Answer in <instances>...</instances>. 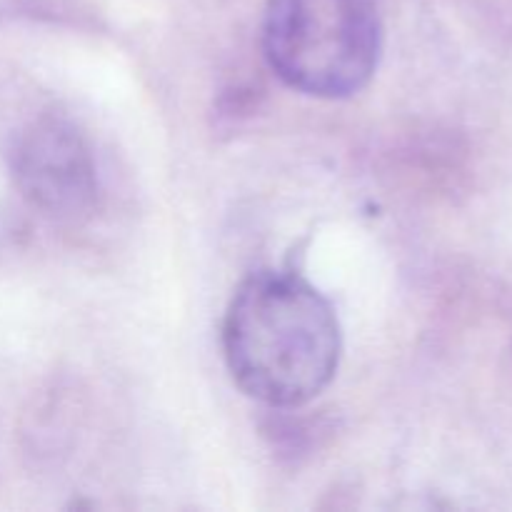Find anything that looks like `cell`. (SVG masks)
<instances>
[{
  "label": "cell",
  "instance_id": "3957f363",
  "mask_svg": "<svg viewBox=\"0 0 512 512\" xmlns=\"http://www.w3.org/2000/svg\"><path fill=\"white\" fill-rule=\"evenodd\" d=\"M15 175L30 203L50 215H78L95 198L88 145L63 120H43L25 135L15 153Z\"/></svg>",
  "mask_w": 512,
  "mask_h": 512
},
{
  "label": "cell",
  "instance_id": "7a4b0ae2",
  "mask_svg": "<svg viewBox=\"0 0 512 512\" xmlns=\"http://www.w3.org/2000/svg\"><path fill=\"white\" fill-rule=\"evenodd\" d=\"M263 48L283 83L345 98L368 85L383 48L378 0H268Z\"/></svg>",
  "mask_w": 512,
  "mask_h": 512
},
{
  "label": "cell",
  "instance_id": "6da1fadb",
  "mask_svg": "<svg viewBox=\"0 0 512 512\" xmlns=\"http://www.w3.org/2000/svg\"><path fill=\"white\" fill-rule=\"evenodd\" d=\"M223 353L250 398L298 408L318 398L338 370V315L295 270H260L230 300Z\"/></svg>",
  "mask_w": 512,
  "mask_h": 512
}]
</instances>
